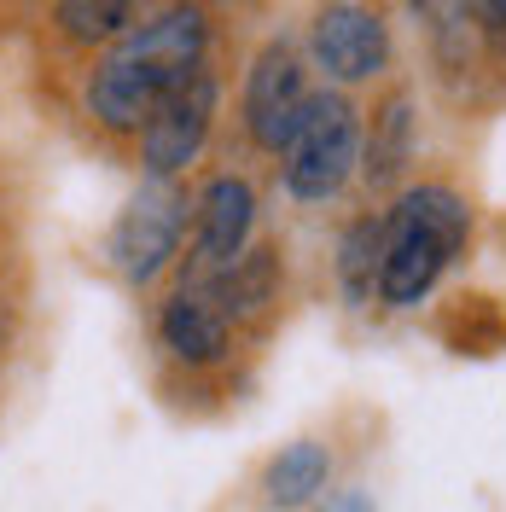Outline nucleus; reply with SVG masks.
<instances>
[{"label": "nucleus", "instance_id": "obj_1", "mask_svg": "<svg viewBox=\"0 0 506 512\" xmlns=\"http://www.w3.org/2000/svg\"><path fill=\"white\" fill-rule=\"evenodd\" d=\"M198 64H210V12L198 0H169L140 30L94 53L82 76V111L111 140H140L163 99L187 82Z\"/></svg>", "mask_w": 506, "mask_h": 512}, {"label": "nucleus", "instance_id": "obj_2", "mask_svg": "<svg viewBox=\"0 0 506 512\" xmlns=\"http://www.w3.org/2000/svg\"><path fill=\"white\" fill-rule=\"evenodd\" d=\"M379 245V309H419L472 239V204L448 181H413L390 198Z\"/></svg>", "mask_w": 506, "mask_h": 512}, {"label": "nucleus", "instance_id": "obj_3", "mask_svg": "<svg viewBox=\"0 0 506 512\" xmlns=\"http://www.w3.org/2000/svg\"><path fill=\"white\" fill-rule=\"evenodd\" d=\"M361 175V105L355 94L315 88L297 134L280 152V187L297 204H332Z\"/></svg>", "mask_w": 506, "mask_h": 512}, {"label": "nucleus", "instance_id": "obj_4", "mask_svg": "<svg viewBox=\"0 0 506 512\" xmlns=\"http://www.w3.org/2000/svg\"><path fill=\"white\" fill-rule=\"evenodd\" d=\"M187 233H192V192L181 181H146L105 233V262L128 291H152L169 268H181Z\"/></svg>", "mask_w": 506, "mask_h": 512}, {"label": "nucleus", "instance_id": "obj_5", "mask_svg": "<svg viewBox=\"0 0 506 512\" xmlns=\"http://www.w3.org/2000/svg\"><path fill=\"white\" fill-rule=\"evenodd\" d=\"M309 99H315V70L303 59V47L285 41V35L262 41L256 59L245 64V88H239V128H245V140L262 158H280L285 140L297 134L303 111H309Z\"/></svg>", "mask_w": 506, "mask_h": 512}, {"label": "nucleus", "instance_id": "obj_6", "mask_svg": "<svg viewBox=\"0 0 506 512\" xmlns=\"http://www.w3.org/2000/svg\"><path fill=\"white\" fill-rule=\"evenodd\" d=\"M309 70L326 76V88L338 94H355V88H373L390 76V59H396V41H390V24H384L379 6L367 0H326L315 18H309Z\"/></svg>", "mask_w": 506, "mask_h": 512}, {"label": "nucleus", "instance_id": "obj_7", "mask_svg": "<svg viewBox=\"0 0 506 512\" xmlns=\"http://www.w3.org/2000/svg\"><path fill=\"white\" fill-rule=\"evenodd\" d=\"M216 117H222V76L210 64H198L187 82L152 111V123L140 128V140H134L146 181H181L192 163L210 152Z\"/></svg>", "mask_w": 506, "mask_h": 512}, {"label": "nucleus", "instance_id": "obj_8", "mask_svg": "<svg viewBox=\"0 0 506 512\" xmlns=\"http://www.w3.org/2000/svg\"><path fill=\"white\" fill-rule=\"evenodd\" d=\"M251 245H256V187L245 175L222 169V175H210L192 192V233H187L181 268H187L192 286H204L222 268H233Z\"/></svg>", "mask_w": 506, "mask_h": 512}, {"label": "nucleus", "instance_id": "obj_9", "mask_svg": "<svg viewBox=\"0 0 506 512\" xmlns=\"http://www.w3.org/2000/svg\"><path fill=\"white\" fill-rule=\"evenodd\" d=\"M158 344L169 350V361H181L187 373H210V367H222L227 355H233V326L227 315L216 309V297L210 286H181L169 291L158 303Z\"/></svg>", "mask_w": 506, "mask_h": 512}, {"label": "nucleus", "instance_id": "obj_10", "mask_svg": "<svg viewBox=\"0 0 506 512\" xmlns=\"http://www.w3.org/2000/svg\"><path fill=\"white\" fill-rule=\"evenodd\" d=\"M419 152V117L408 88H384L373 111H361V181L373 192H402Z\"/></svg>", "mask_w": 506, "mask_h": 512}, {"label": "nucleus", "instance_id": "obj_11", "mask_svg": "<svg viewBox=\"0 0 506 512\" xmlns=\"http://www.w3.org/2000/svg\"><path fill=\"white\" fill-rule=\"evenodd\" d=\"M216 309L227 315V326H262V320L280 309V291H285V262L274 245H251L233 268H222L216 280H204Z\"/></svg>", "mask_w": 506, "mask_h": 512}, {"label": "nucleus", "instance_id": "obj_12", "mask_svg": "<svg viewBox=\"0 0 506 512\" xmlns=\"http://www.w3.org/2000/svg\"><path fill=\"white\" fill-rule=\"evenodd\" d=\"M326 489H332V448L315 443V437L285 443L280 454L268 460V472H262V501H268L274 512L315 507Z\"/></svg>", "mask_w": 506, "mask_h": 512}, {"label": "nucleus", "instance_id": "obj_13", "mask_svg": "<svg viewBox=\"0 0 506 512\" xmlns=\"http://www.w3.org/2000/svg\"><path fill=\"white\" fill-rule=\"evenodd\" d=\"M158 6L169 0H53V30L82 53H105L111 41L140 30Z\"/></svg>", "mask_w": 506, "mask_h": 512}, {"label": "nucleus", "instance_id": "obj_14", "mask_svg": "<svg viewBox=\"0 0 506 512\" xmlns=\"http://www.w3.org/2000/svg\"><path fill=\"white\" fill-rule=\"evenodd\" d=\"M379 245H384V216H355L338 239V286L355 309L379 303Z\"/></svg>", "mask_w": 506, "mask_h": 512}, {"label": "nucleus", "instance_id": "obj_15", "mask_svg": "<svg viewBox=\"0 0 506 512\" xmlns=\"http://www.w3.org/2000/svg\"><path fill=\"white\" fill-rule=\"evenodd\" d=\"M413 12H419V24L431 30L437 59H448V64H466V59H472L477 24H472V12H466V0H413Z\"/></svg>", "mask_w": 506, "mask_h": 512}, {"label": "nucleus", "instance_id": "obj_16", "mask_svg": "<svg viewBox=\"0 0 506 512\" xmlns=\"http://www.w3.org/2000/svg\"><path fill=\"white\" fill-rule=\"evenodd\" d=\"M315 512H373V489H361V483L326 489V495L315 501Z\"/></svg>", "mask_w": 506, "mask_h": 512}, {"label": "nucleus", "instance_id": "obj_17", "mask_svg": "<svg viewBox=\"0 0 506 512\" xmlns=\"http://www.w3.org/2000/svg\"><path fill=\"white\" fill-rule=\"evenodd\" d=\"M466 12H472L477 35H489V41H506V0H466Z\"/></svg>", "mask_w": 506, "mask_h": 512}, {"label": "nucleus", "instance_id": "obj_18", "mask_svg": "<svg viewBox=\"0 0 506 512\" xmlns=\"http://www.w3.org/2000/svg\"><path fill=\"white\" fill-rule=\"evenodd\" d=\"M12 338H18V303L0 291V355L12 350Z\"/></svg>", "mask_w": 506, "mask_h": 512}]
</instances>
